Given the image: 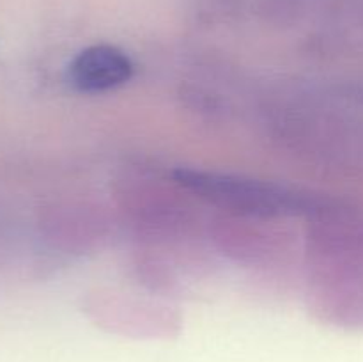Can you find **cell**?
Wrapping results in <instances>:
<instances>
[{
  "label": "cell",
  "mask_w": 363,
  "mask_h": 362,
  "mask_svg": "<svg viewBox=\"0 0 363 362\" xmlns=\"http://www.w3.org/2000/svg\"><path fill=\"white\" fill-rule=\"evenodd\" d=\"M176 176L183 187L208 199L213 204L241 213L272 215V213H280L287 202V197L280 195L273 188L241 177L197 172V170H179Z\"/></svg>",
  "instance_id": "6da1fadb"
},
{
  "label": "cell",
  "mask_w": 363,
  "mask_h": 362,
  "mask_svg": "<svg viewBox=\"0 0 363 362\" xmlns=\"http://www.w3.org/2000/svg\"><path fill=\"white\" fill-rule=\"evenodd\" d=\"M133 64L130 57L110 45L89 46L69 66V80L82 92H101L130 80Z\"/></svg>",
  "instance_id": "7a4b0ae2"
}]
</instances>
